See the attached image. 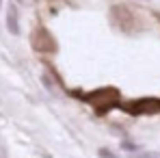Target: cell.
I'll return each instance as SVG.
<instances>
[{
  "instance_id": "6da1fadb",
  "label": "cell",
  "mask_w": 160,
  "mask_h": 158,
  "mask_svg": "<svg viewBox=\"0 0 160 158\" xmlns=\"http://www.w3.org/2000/svg\"><path fill=\"white\" fill-rule=\"evenodd\" d=\"M74 93H76V95H82L80 100L89 102L98 115H106L112 108L121 106L119 91L112 89V87H102V89H95V91H89V93H82V91H74Z\"/></svg>"
},
{
  "instance_id": "7a4b0ae2",
  "label": "cell",
  "mask_w": 160,
  "mask_h": 158,
  "mask_svg": "<svg viewBox=\"0 0 160 158\" xmlns=\"http://www.w3.org/2000/svg\"><path fill=\"white\" fill-rule=\"evenodd\" d=\"M121 108L132 115V117H141V115H158L160 113V100L158 98H138L132 102L121 104Z\"/></svg>"
},
{
  "instance_id": "3957f363",
  "label": "cell",
  "mask_w": 160,
  "mask_h": 158,
  "mask_svg": "<svg viewBox=\"0 0 160 158\" xmlns=\"http://www.w3.org/2000/svg\"><path fill=\"white\" fill-rule=\"evenodd\" d=\"M30 41H32V48L37 50V52H43V54H50L56 50V41H54V37L46 30V28H37L35 33H32V37H30Z\"/></svg>"
},
{
  "instance_id": "277c9868",
  "label": "cell",
  "mask_w": 160,
  "mask_h": 158,
  "mask_svg": "<svg viewBox=\"0 0 160 158\" xmlns=\"http://www.w3.org/2000/svg\"><path fill=\"white\" fill-rule=\"evenodd\" d=\"M7 28L11 35H20V13L15 4H9L7 9Z\"/></svg>"
},
{
  "instance_id": "5b68a950",
  "label": "cell",
  "mask_w": 160,
  "mask_h": 158,
  "mask_svg": "<svg viewBox=\"0 0 160 158\" xmlns=\"http://www.w3.org/2000/svg\"><path fill=\"white\" fill-rule=\"evenodd\" d=\"M132 158H160V154L158 152H147V150H143V152L132 154Z\"/></svg>"
},
{
  "instance_id": "8992f818",
  "label": "cell",
  "mask_w": 160,
  "mask_h": 158,
  "mask_svg": "<svg viewBox=\"0 0 160 158\" xmlns=\"http://www.w3.org/2000/svg\"><path fill=\"white\" fill-rule=\"evenodd\" d=\"M98 156L100 158H119L115 152H110V150H106V147H102V150H98Z\"/></svg>"
},
{
  "instance_id": "52a82bcc",
  "label": "cell",
  "mask_w": 160,
  "mask_h": 158,
  "mask_svg": "<svg viewBox=\"0 0 160 158\" xmlns=\"http://www.w3.org/2000/svg\"><path fill=\"white\" fill-rule=\"evenodd\" d=\"M121 145H123V147H126V150H128V152H132V154H136V152H138V147H136V145H134L132 141H123V143H121Z\"/></svg>"
},
{
  "instance_id": "ba28073f",
  "label": "cell",
  "mask_w": 160,
  "mask_h": 158,
  "mask_svg": "<svg viewBox=\"0 0 160 158\" xmlns=\"http://www.w3.org/2000/svg\"><path fill=\"white\" fill-rule=\"evenodd\" d=\"M0 9H2V0H0Z\"/></svg>"
}]
</instances>
